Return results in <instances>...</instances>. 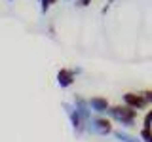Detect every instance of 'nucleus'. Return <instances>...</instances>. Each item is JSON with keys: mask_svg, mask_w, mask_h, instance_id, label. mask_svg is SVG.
I'll use <instances>...</instances> for the list:
<instances>
[{"mask_svg": "<svg viewBox=\"0 0 152 142\" xmlns=\"http://www.w3.org/2000/svg\"><path fill=\"white\" fill-rule=\"evenodd\" d=\"M142 95H145V99L148 101V104H152V89H148V91H142Z\"/></svg>", "mask_w": 152, "mask_h": 142, "instance_id": "nucleus-10", "label": "nucleus"}, {"mask_svg": "<svg viewBox=\"0 0 152 142\" xmlns=\"http://www.w3.org/2000/svg\"><path fill=\"white\" fill-rule=\"evenodd\" d=\"M55 2H57V0H42V12H46V9L50 8L51 4H55Z\"/></svg>", "mask_w": 152, "mask_h": 142, "instance_id": "nucleus-9", "label": "nucleus"}, {"mask_svg": "<svg viewBox=\"0 0 152 142\" xmlns=\"http://www.w3.org/2000/svg\"><path fill=\"white\" fill-rule=\"evenodd\" d=\"M110 2H116V0H108V4H110Z\"/></svg>", "mask_w": 152, "mask_h": 142, "instance_id": "nucleus-12", "label": "nucleus"}, {"mask_svg": "<svg viewBox=\"0 0 152 142\" xmlns=\"http://www.w3.org/2000/svg\"><path fill=\"white\" fill-rule=\"evenodd\" d=\"M142 127H152V110L146 112L145 120H142Z\"/></svg>", "mask_w": 152, "mask_h": 142, "instance_id": "nucleus-8", "label": "nucleus"}, {"mask_svg": "<svg viewBox=\"0 0 152 142\" xmlns=\"http://www.w3.org/2000/svg\"><path fill=\"white\" fill-rule=\"evenodd\" d=\"M141 140L142 142H152V127H142L141 129Z\"/></svg>", "mask_w": 152, "mask_h": 142, "instance_id": "nucleus-7", "label": "nucleus"}, {"mask_svg": "<svg viewBox=\"0 0 152 142\" xmlns=\"http://www.w3.org/2000/svg\"><path fill=\"white\" fill-rule=\"evenodd\" d=\"M112 135L120 142H141V136L137 138V136H133V135H129V133H126V131H112Z\"/></svg>", "mask_w": 152, "mask_h": 142, "instance_id": "nucleus-6", "label": "nucleus"}, {"mask_svg": "<svg viewBox=\"0 0 152 142\" xmlns=\"http://www.w3.org/2000/svg\"><path fill=\"white\" fill-rule=\"evenodd\" d=\"M122 101H124V104L135 108V110H145V108L148 106V101L145 99L142 93H126L122 97Z\"/></svg>", "mask_w": 152, "mask_h": 142, "instance_id": "nucleus-3", "label": "nucleus"}, {"mask_svg": "<svg viewBox=\"0 0 152 142\" xmlns=\"http://www.w3.org/2000/svg\"><path fill=\"white\" fill-rule=\"evenodd\" d=\"M89 106H91V110L95 114H107L110 104H108V101L104 97H91L89 99Z\"/></svg>", "mask_w": 152, "mask_h": 142, "instance_id": "nucleus-4", "label": "nucleus"}, {"mask_svg": "<svg viewBox=\"0 0 152 142\" xmlns=\"http://www.w3.org/2000/svg\"><path fill=\"white\" fill-rule=\"evenodd\" d=\"M86 131L91 133V135H101V136H107L112 133V123L108 117H103V116H97V117H91L86 125Z\"/></svg>", "mask_w": 152, "mask_h": 142, "instance_id": "nucleus-2", "label": "nucleus"}, {"mask_svg": "<svg viewBox=\"0 0 152 142\" xmlns=\"http://www.w3.org/2000/svg\"><path fill=\"white\" fill-rule=\"evenodd\" d=\"M74 76H76L74 70L61 68L59 74H57V82H59L61 87H69V85H72V82H74Z\"/></svg>", "mask_w": 152, "mask_h": 142, "instance_id": "nucleus-5", "label": "nucleus"}, {"mask_svg": "<svg viewBox=\"0 0 152 142\" xmlns=\"http://www.w3.org/2000/svg\"><path fill=\"white\" fill-rule=\"evenodd\" d=\"M78 4H80V6H89L91 0H78Z\"/></svg>", "mask_w": 152, "mask_h": 142, "instance_id": "nucleus-11", "label": "nucleus"}, {"mask_svg": "<svg viewBox=\"0 0 152 142\" xmlns=\"http://www.w3.org/2000/svg\"><path fill=\"white\" fill-rule=\"evenodd\" d=\"M108 117L112 121H118L124 127H133L137 121V110L127 104H120V106H110L108 108Z\"/></svg>", "mask_w": 152, "mask_h": 142, "instance_id": "nucleus-1", "label": "nucleus"}]
</instances>
